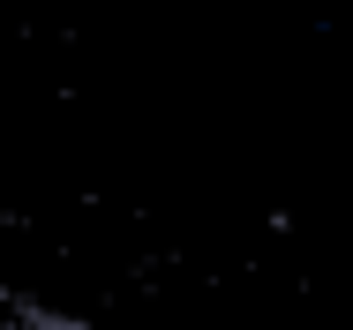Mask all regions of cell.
I'll use <instances>...</instances> for the list:
<instances>
[{"label": "cell", "instance_id": "cell-1", "mask_svg": "<svg viewBox=\"0 0 353 330\" xmlns=\"http://www.w3.org/2000/svg\"><path fill=\"white\" fill-rule=\"evenodd\" d=\"M8 330H90V323H75V316H38V308H30V316H15Z\"/></svg>", "mask_w": 353, "mask_h": 330}]
</instances>
